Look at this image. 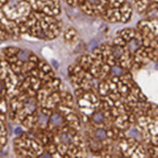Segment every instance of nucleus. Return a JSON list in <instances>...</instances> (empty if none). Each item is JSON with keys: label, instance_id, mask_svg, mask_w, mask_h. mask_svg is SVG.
Returning <instances> with one entry per match:
<instances>
[{"label": "nucleus", "instance_id": "obj_1", "mask_svg": "<svg viewBox=\"0 0 158 158\" xmlns=\"http://www.w3.org/2000/svg\"><path fill=\"white\" fill-rule=\"evenodd\" d=\"M23 26L26 31L32 33L34 37L50 40L57 37L60 33L62 23L57 20V17L31 10L26 22L23 23Z\"/></svg>", "mask_w": 158, "mask_h": 158}, {"label": "nucleus", "instance_id": "obj_2", "mask_svg": "<svg viewBox=\"0 0 158 158\" xmlns=\"http://www.w3.org/2000/svg\"><path fill=\"white\" fill-rule=\"evenodd\" d=\"M76 96L79 110L85 120V123H88V120H90L92 114L98 109L100 100L93 92V90H78Z\"/></svg>", "mask_w": 158, "mask_h": 158}, {"label": "nucleus", "instance_id": "obj_8", "mask_svg": "<svg viewBox=\"0 0 158 158\" xmlns=\"http://www.w3.org/2000/svg\"><path fill=\"white\" fill-rule=\"evenodd\" d=\"M5 1H6V0H5Z\"/></svg>", "mask_w": 158, "mask_h": 158}, {"label": "nucleus", "instance_id": "obj_6", "mask_svg": "<svg viewBox=\"0 0 158 158\" xmlns=\"http://www.w3.org/2000/svg\"><path fill=\"white\" fill-rule=\"evenodd\" d=\"M71 7H76V6H80L84 0H64Z\"/></svg>", "mask_w": 158, "mask_h": 158}, {"label": "nucleus", "instance_id": "obj_5", "mask_svg": "<svg viewBox=\"0 0 158 158\" xmlns=\"http://www.w3.org/2000/svg\"><path fill=\"white\" fill-rule=\"evenodd\" d=\"M133 9L141 15H149L156 12L157 0H129Z\"/></svg>", "mask_w": 158, "mask_h": 158}, {"label": "nucleus", "instance_id": "obj_4", "mask_svg": "<svg viewBox=\"0 0 158 158\" xmlns=\"http://www.w3.org/2000/svg\"><path fill=\"white\" fill-rule=\"evenodd\" d=\"M110 0H84L79 6L86 15L89 16H102L106 11Z\"/></svg>", "mask_w": 158, "mask_h": 158}, {"label": "nucleus", "instance_id": "obj_3", "mask_svg": "<svg viewBox=\"0 0 158 158\" xmlns=\"http://www.w3.org/2000/svg\"><path fill=\"white\" fill-rule=\"evenodd\" d=\"M26 1L30 5L31 10L54 17H58L62 10L60 0H26Z\"/></svg>", "mask_w": 158, "mask_h": 158}, {"label": "nucleus", "instance_id": "obj_7", "mask_svg": "<svg viewBox=\"0 0 158 158\" xmlns=\"http://www.w3.org/2000/svg\"><path fill=\"white\" fill-rule=\"evenodd\" d=\"M2 91H3V85L0 83V93H2Z\"/></svg>", "mask_w": 158, "mask_h": 158}]
</instances>
